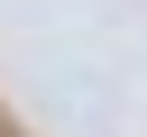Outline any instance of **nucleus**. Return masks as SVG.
<instances>
[{
	"label": "nucleus",
	"instance_id": "f257e3e1",
	"mask_svg": "<svg viewBox=\"0 0 147 137\" xmlns=\"http://www.w3.org/2000/svg\"><path fill=\"white\" fill-rule=\"evenodd\" d=\"M0 137H37V128H28V119H18L9 100H0Z\"/></svg>",
	"mask_w": 147,
	"mask_h": 137
}]
</instances>
